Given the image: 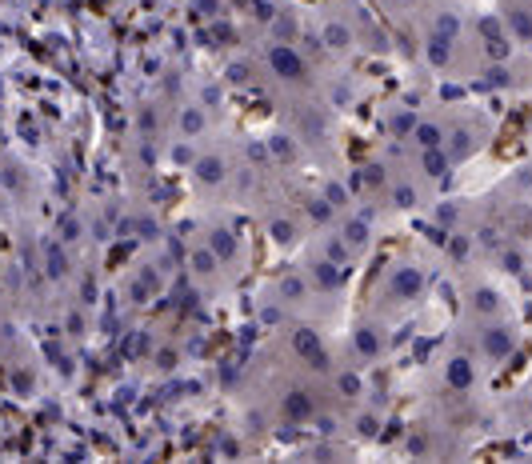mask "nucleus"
Here are the masks:
<instances>
[{"label": "nucleus", "mask_w": 532, "mask_h": 464, "mask_svg": "<svg viewBox=\"0 0 532 464\" xmlns=\"http://www.w3.org/2000/svg\"><path fill=\"white\" fill-rule=\"evenodd\" d=\"M468 328H472V336H468L464 344L476 352V360H480L488 372L508 368V364L516 360V352H520V332H516V324H512L508 316L468 320Z\"/></svg>", "instance_id": "f257e3e1"}, {"label": "nucleus", "mask_w": 532, "mask_h": 464, "mask_svg": "<svg viewBox=\"0 0 532 464\" xmlns=\"http://www.w3.org/2000/svg\"><path fill=\"white\" fill-rule=\"evenodd\" d=\"M488 140H492V116H484L476 108L452 112V124H448V136H444V152H448L452 164L472 160Z\"/></svg>", "instance_id": "f03ea898"}, {"label": "nucleus", "mask_w": 532, "mask_h": 464, "mask_svg": "<svg viewBox=\"0 0 532 464\" xmlns=\"http://www.w3.org/2000/svg\"><path fill=\"white\" fill-rule=\"evenodd\" d=\"M424 288H428L424 264H416V260H396V264H388V272H384V300H388L396 312H408V308L424 296Z\"/></svg>", "instance_id": "7ed1b4c3"}, {"label": "nucleus", "mask_w": 532, "mask_h": 464, "mask_svg": "<svg viewBox=\"0 0 532 464\" xmlns=\"http://www.w3.org/2000/svg\"><path fill=\"white\" fill-rule=\"evenodd\" d=\"M496 16L504 20L508 36L532 52V0H496Z\"/></svg>", "instance_id": "20e7f679"}, {"label": "nucleus", "mask_w": 532, "mask_h": 464, "mask_svg": "<svg viewBox=\"0 0 532 464\" xmlns=\"http://www.w3.org/2000/svg\"><path fill=\"white\" fill-rule=\"evenodd\" d=\"M464 316L468 320H492V316H508V308H504V296L480 280V284L464 288Z\"/></svg>", "instance_id": "39448f33"}, {"label": "nucleus", "mask_w": 532, "mask_h": 464, "mask_svg": "<svg viewBox=\"0 0 532 464\" xmlns=\"http://www.w3.org/2000/svg\"><path fill=\"white\" fill-rule=\"evenodd\" d=\"M388 200H392L396 208L412 212V208H420V204H424V192H420V184H416L412 176H396V180L388 184Z\"/></svg>", "instance_id": "423d86ee"}, {"label": "nucleus", "mask_w": 532, "mask_h": 464, "mask_svg": "<svg viewBox=\"0 0 532 464\" xmlns=\"http://www.w3.org/2000/svg\"><path fill=\"white\" fill-rule=\"evenodd\" d=\"M356 348H360L368 360H380V356L388 352V332H384V328H372V324H364V328L356 332Z\"/></svg>", "instance_id": "0eeeda50"}, {"label": "nucleus", "mask_w": 532, "mask_h": 464, "mask_svg": "<svg viewBox=\"0 0 532 464\" xmlns=\"http://www.w3.org/2000/svg\"><path fill=\"white\" fill-rule=\"evenodd\" d=\"M368 240H372L368 220H348V228H344V244H348L352 252H364V248H368Z\"/></svg>", "instance_id": "6e6552de"}, {"label": "nucleus", "mask_w": 532, "mask_h": 464, "mask_svg": "<svg viewBox=\"0 0 532 464\" xmlns=\"http://www.w3.org/2000/svg\"><path fill=\"white\" fill-rule=\"evenodd\" d=\"M200 176H204V180H220V164H216V160H204V164H200Z\"/></svg>", "instance_id": "1a4fd4ad"}]
</instances>
